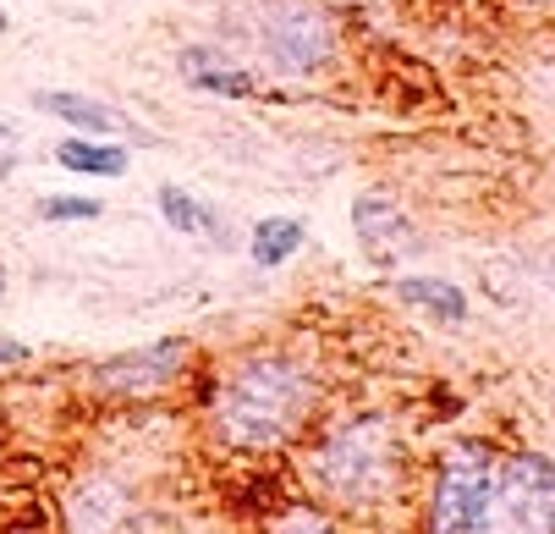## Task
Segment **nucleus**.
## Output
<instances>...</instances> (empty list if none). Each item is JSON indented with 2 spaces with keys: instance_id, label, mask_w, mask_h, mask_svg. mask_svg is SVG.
<instances>
[{
  "instance_id": "obj_1",
  "label": "nucleus",
  "mask_w": 555,
  "mask_h": 534,
  "mask_svg": "<svg viewBox=\"0 0 555 534\" xmlns=\"http://www.w3.org/2000/svg\"><path fill=\"white\" fill-rule=\"evenodd\" d=\"M313 408V374L297 358H248L215 392V435L236 452H270L302 430Z\"/></svg>"
},
{
  "instance_id": "obj_2",
  "label": "nucleus",
  "mask_w": 555,
  "mask_h": 534,
  "mask_svg": "<svg viewBox=\"0 0 555 534\" xmlns=\"http://www.w3.org/2000/svg\"><path fill=\"white\" fill-rule=\"evenodd\" d=\"M313 480L325 496H336L341 507H374L396 491L402 480V446L396 430L379 414L347 419L331 430V441L313 452Z\"/></svg>"
},
{
  "instance_id": "obj_3",
  "label": "nucleus",
  "mask_w": 555,
  "mask_h": 534,
  "mask_svg": "<svg viewBox=\"0 0 555 534\" xmlns=\"http://www.w3.org/2000/svg\"><path fill=\"white\" fill-rule=\"evenodd\" d=\"M473 534H555V463L539 452H517L501 463L485 518Z\"/></svg>"
},
{
  "instance_id": "obj_4",
  "label": "nucleus",
  "mask_w": 555,
  "mask_h": 534,
  "mask_svg": "<svg viewBox=\"0 0 555 534\" xmlns=\"http://www.w3.org/2000/svg\"><path fill=\"white\" fill-rule=\"evenodd\" d=\"M495 474H501V463L490 446H479V441L451 446L435 474V491H429V534H473V523L490 507Z\"/></svg>"
},
{
  "instance_id": "obj_5",
  "label": "nucleus",
  "mask_w": 555,
  "mask_h": 534,
  "mask_svg": "<svg viewBox=\"0 0 555 534\" xmlns=\"http://www.w3.org/2000/svg\"><path fill=\"white\" fill-rule=\"evenodd\" d=\"M264 50H270L275 72H286V78H313V72H325L331 55H336V28H331V17L320 7L292 0V7H275L270 12Z\"/></svg>"
},
{
  "instance_id": "obj_6",
  "label": "nucleus",
  "mask_w": 555,
  "mask_h": 534,
  "mask_svg": "<svg viewBox=\"0 0 555 534\" xmlns=\"http://www.w3.org/2000/svg\"><path fill=\"white\" fill-rule=\"evenodd\" d=\"M352 226H358L363 249H369L379 265H396V259H408V254L424 249V238L413 232V220L396 209L385 193H358V204H352Z\"/></svg>"
},
{
  "instance_id": "obj_7",
  "label": "nucleus",
  "mask_w": 555,
  "mask_h": 534,
  "mask_svg": "<svg viewBox=\"0 0 555 534\" xmlns=\"http://www.w3.org/2000/svg\"><path fill=\"white\" fill-rule=\"evenodd\" d=\"M177 369H182V342H154V347H138V353L111 358L100 369V386L105 392H121V397H143V392H160Z\"/></svg>"
},
{
  "instance_id": "obj_8",
  "label": "nucleus",
  "mask_w": 555,
  "mask_h": 534,
  "mask_svg": "<svg viewBox=\"0 0 555 534\" xmlns=\"http://www.w3.org/2000/svg\"><path fill=\"white\" fill-rule=\"evenodd\" d=\"M177 66H182V78H188L193 89H209V94H225V100H248V94L259 89L254 72L220 61L215 50H182V61H177Z\"/></svg>"
},
{
  "instance_id": "obj_9",
  "label": "nucleus",
  "mask_w": 555,
  "mask_h": 534,
  "mask_svg": "<svg viewBox=\"0 0 555 534\" xmlns=\"http://www.w3.org/2000/svg\"><path fill=\"white\" fill-rule=\"evenodd\" d=\"M34 105H39L44 116H55V122L77 127V132H116V127H121V116H116V111H105V105H94L89 94H61V89H39V94H34Z\"/></svg>"
},
{
  "instance_id": "obj_10",
  "label": "nucleus",
  "mask_w": 555,
  "mask_h": 534,
  "mask_svg": "<svg viewBox=\"0 0 555 534\" xmlns=\"http://www.w3.org/2000/svg\"><path fill=\"white\" fill-rule=\"evenodd\" d=\"M55 166L77 171V177H121L127 171V155L116 143H89V138H66L55 143Z\"/></svg>"
},
{
  "instance_id": "obj_11",
  "label": "nucleus",
  "mask_w": 555,
  "mask_h": 534,
  "mask_svg": "<svg viewBox=\"0 0 555 534\" xmlns=\"http://www.w3.org/2000/svg\"><path fill=\"white\" fill-rule=\"evenodd\" d=\"M396 297L413 303V309H429L435 320H462L467 315V297L451 281H435V276H402L396 281Z\"/></svg>"
},
{
  "instance_id": "obj_12",
  "label": "nucleus",
  "mask_w": 555,
  "mask_h": 534,
  "mask_svg": "<svg viewBox=\"0 0 555 534\" xmlns=\"http://www.w3.org/2000/svg\"><path fill=\"white\" fill-rule=\"evenodd\" d=\"M297 249H302V220H292V215H270V220H259V226H254V243H248L254 265H264V270L286 265Z\"/></svg>"
},
{
  "instance_id": "obj_13",
  "label": "nucleus",
  "mask_w": 555,
  "mask_h": 534,
  "mask_svg": "<svg viewBox=\"0 0 555 534\" xmlns=\"http://www.w3.org/2000/svg\"><path fill=\"white\" fill-rule=\"evenodd\" d=\"M154 204H160V215L177 226V232H188V238H204V232H215V209L209 204H198L188 188H160V193H154Z\"/></svg>"
},
{
  "instance_id": "obj_14",
  "label": "nucleus",
  "mask_w": 555,
  "mask_h": 534,
  "mask_svg": "<svg viewBox=\"0 0 555 534\" xmlns=\"http://www.w3.org/2000/svg\"><path fill=\"white\" fill-rule=\"evenodd\" d=\"M264 534H336V523L325 512H313V507H286Z\"/></svg>"
},
{
  "instance_id": "obj_15",
  "label": "nucleus",
  "mask_w": 555,
  "mask_h": 534,
  "mask_svg": "<svg viewBox=\"0 0 555 534\" xmlns=\"http://www.w3.org/2000/svg\"><path fill=\"white\" fill-rule=\"evenodd\" d=\"M100 199H39L44 220H100Z\"/></svg>"
},
{
  "instance_id": "obj_16",
  "label": "nucleus",
  "mask_w": 555,
  "mask_h": 534,
  "mask_svg": "<svg viewBox=\"0 0 555 534\" xmlns=\"http://www.w3.org/2000/svg\"><path fill=\"white\" fill-rule=\"evenodd\" d=\"M34 353H28V342H12V336H0V369H17V364H28Z\"/></svg>"
},
{
  "instance_id": "obj_17",
  "label": "nucleus",
  "mask_w": 555,
  "mask_h": 534,
  "mask_svg": "<svg viewBox=\"0 0 555 534\" xmlns=\"http://www.w3.org/2000/svg\"><path fill=\"white\" fill-rule=\"evenodd\" d=\"M0 34H7V7H0Z\"/></svg>"
}]
</instances>
